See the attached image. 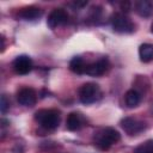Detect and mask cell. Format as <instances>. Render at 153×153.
Masks as SVG:
<instances>
[{
  "label": "cell",
  "mask_w": 153,
  "mask_h": 153,
  "mask_svg": "<svg viewBox=\"0 0 153 153\" xmlns=\"http://www.w3.org/2000/svg\"><path fill=\"white\" fill-rule=\"evenodd\" d=\"M10 108V102L7 100L6 96L2 94L1 96V100H0V110H1V114H5Z\"/></svg>",
  "instance_id": "17"
},
{
  "label": "cell",
  "mask_w": 153,
  "mask_h": 153,
  "mask_svg": "<svg viewBox=\"0 0 153 153\" xmlns=\"http://www.w3.org/2000/svg\"><path fill=\"white\" fill-rule=\"evenodd\" d=\"M12 67L17 74L25 75V74L30 73L32 69V60L27 55H19L13 60Z\"/></svg>",
  "instance_id": "7"
},
{
  "label": "cell",
  "mask_w": 153,
  "mask_h": 153,
  "mask_svg": "<svg viewBox=\"0 0 153 153\" xmlns=\"http://www.w3.org/2000/svg\"><path fill=\"white\" fill-rule=\"evenodd\" d=\"M124 102L128 108H135L141 102V94L136 90H129L124 94Z\"/></svg>",
  "instance_id": "13"
},
{
  "label": "cell",
  "mask_w": 153,
  "mask_h": 153,
  "mask_svg": "<svg viewBox=\"0 0 153 153\" xmlns=\"http://www.w3.org/2000/svg\"><path fill=\"white\" fill-rule=\"evenodd\" d=\"M18 16L24 20H35L42 16V10L36 6H26L18 12Z\"/></svg>",
  "instance_id": "11"
},
{
  "label": "cell",
  "mask_w": 153,
  "mask_h": 153,
  "mask_svg": "<svg viewBox=\"0 0 153 153\" xmlns=\"http://www.w3.org/2000/svg\"><path fill=\"white\" fill-rule=\"evenodd\" d=\"M85 123V118L78 112H71L66 120V127L71 131L79 130Z\"/></svg>",
  "instance_id": "10"
},
{
  "label": "cell",
  "mask_w": 153,
  "mask_h": 153,
  "mask_svg": "<svg viewBox=\"0 0 153 153\" xmlns=\"http://www.w3.org/2000/svg\"><path fill=\"white\" fill-rule=\"evenodd\" d=\"M151 31H152V33H153V24H152V26H151Z\"/></svg>",
  "instance_id": "18"
},
{
  "label": "cell",
  "mask_w": 153,
  "mask_h": 153,
  "mask_svg": "<svg viewBox=\"0 0 153 153\" xmlns=\"http://www.w3.org/2000/svg\"><path fill=\"white\" fill-rule=\"evenodd\" d=\"M36 122L47 130L56 129L60 124V112L54 109H41L35 112Z\"/></svg>",
  "instance_id": "2"
},
{
  "label": "cell",
  "mask_w": 153,
  "mask_h": 153,
  "mask_svg": "<svg viewBox=\"0 0 153 153\" xmlns=\"http://www.w3.org/2000/svg\"><path fill=\"white\" fill-rule=\"evenodd\" d=\"M85 68H86V65L84 62V60L80 57V56H74L71 62H69V69L73 72V73H76V74H84L85 73Z\"/></svg>",
  "instance_id": "15"
},
{
  "label": "cell",
  "mask_w": 153,
  "mask_h": 153,
  "mask_svg": "<svg viewBox=\"0 0 153 153\" xmlns=\"http://www.w3.org/2000/svg\"><path fill=\"white\" fill-rule=\"evenodd\" d=\"M111 25L114 31L120 33H130L134 31L133 22L123 13H115L111 17Z\"/></svg>",
  "instance_id": "4"
},
{
  "label": "cell",
  "mask_w": 153,
  "mask_h": 153,
  "mask_svg": "<svg viewBox=\"0 0 153 153\" xmlns=\"http://www.w3.org/2000/svg\"><path fill=\"white\" fill-rule=\"evenodd\" d=\"M102 97L99 86L94 82H86L79 90V98L84 104H91L97 102Z\"/></svg>",
  "instance_id": "3"
},
{
  "label": "cell",
  "mask_w": 153,
  "mask_h": 153,
  "mask_svg": "<svg viewBox=\"0 0 153 153\" xmlns=\"http://www.w3.org/2000/svg\"><path fill=\"white\" fill-rule=\"evenodd\" d=\"M120 140H121L120 133L116 129L109 128V127L102 128L98 131H94V135H93L94 145L103 151L109 149L114 143L118 142Z\"/></svg>",
  "instance_id": "1"
},
{
  "label": "cell",
  "mask_w": 153,
  "mask_h": 153,
  "mask_svg": "<svg viewBox=\"0 0 153 153\" xmlns=\"http://www.w3.org/2000/svg\"><path fill=\"white\" fill-rule=\"evenodd\" d=\"M135 10L141 17H149L153 12V4L148 0H140L135 4Z\"/></svg>",
  "instance_id": "12"
},
{
  "label": "cell",
  "mask_w": 153,
  "mask_h": 153,
  "mask_svg": "<svg viewBox=\"0 0 153 153\" xmlns=\"http://www.w3.org/2000/svg\"><path fill=\"white\" fill-rule=\"evenodd\" d=\"M108 68H109L108 59H102V60H98L97 62L86 65L84 74H87V75H91V76H100L108 71Z\"/></svg>",
  "instance_id": "9"
},
{
  "label": "cell",
  "mask_w": 153,
  "mask_h": 153,
  "mask_svg": "<svg viewBox=\"0 0 153 153\" xmlns=\"http://www.w3.org/2000/svg\"><path fill=\"white\" fill-rule=\"evenodd\" d=\"M17 100L23 106H32L37 102V93L31 87H24L18 91Z\"/></svg>",
  "instance_id": "8"
},
{
  "label": "cell",
  "mask_w": 153,
  "mask_h": 153,
  "mask_svg": "<svg viewBox=\"0 0 153 153\" xmlns=\"http://www.w3.org/2000/svg\"><path fill=\"white\" fill-rule=\"evenodd\" d=\"M139 56L142 62H149L153 60V44L143 43L139 48Z\"/></svg>",
  "instance_id": "14"
},
{
  "label": "cell",
  "mask_w": 153,
  "mask_h": 153,
  "mask_svg": "<svg viewBox=\"0 0 153 153\" xmlns=\"http://www.w3.org/2000/svg\"><path fill=\"white\" fill-rule=\"evenodd\" d=\"M68 22V14L63 8H54L47 19V25L50 29H56L57 26L65 25Z\"/></svg>",
  "instance_id": "6"
},
{
  "label": "cell",
  "mask_w": 153,
  "mask_h": 153,
  "mask_svg": "<svg viewBox=\"0 0 153 153\" xmlns=\"http://www.w3.org/2000/svg\"><path fill=\"white\" fill-rule=\"evenodd\" d=\"M134 153H153V140H147L140 143L134 149Z\"/></svg>",
  "instance_id": "16"
},
{
  "label": "cell",
  "mask_w": 153,
  "mask_h": 153,
  "mask_svg": "<svg viewBox=\"0 0 153 153\" xmlns=\"http://www.w3.org/2000/svg\"><path fill=\"white\" fill-rule=\"evenodd\" d=\"M121 127L123 128V130L133 136V135H137L140 134L141 131L145 130L146 128V124L145 122L137 120V118H134V117H124L122 121H121Z\"/></svg>",
  "instance_id": "5"
}]
</instances>
